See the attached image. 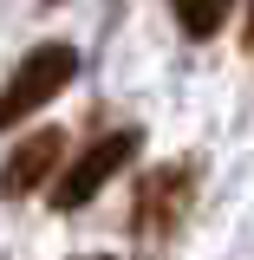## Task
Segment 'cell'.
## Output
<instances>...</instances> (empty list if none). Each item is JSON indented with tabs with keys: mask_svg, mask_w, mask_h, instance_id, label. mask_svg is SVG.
<instances>
[{
	"mask_svg": "<svg viewBox=\"0 0 254 260\" xmlns=\"http://www.w3.org/2000/svg\"><path fill=\"white\" fill-rule=\"evenodd\" d=\"M195 189H202V162L195 156L144 169V176H137V195H130V234H137V241H170L176 228L189 221Z\"/></svg>",
	"mask_w": 254,
	"mask_h": 260,
	"instance_id": "obj_1",
	"label": "cell"
},
{
	"mask_svg": "<svg viewBox=\"0 0 254 260\" xmlns=\"http://www.w3.org/2000/svg\"><path fill=\"white\" fill-rule=\"evenodd\" d=\"M78 78V52L65 46V39H46V46H33L26 59L7 72V85H0V130H20L39 111V104H52Z\"/></svg>",
	"mask_w": 254,
	"mask_h": 260,
	"instance_id": "obj_2",
	"label": "cell"
},
{
	"mask_svg": "<svg viewBox=\"0 0 254 260\" xmlns=\"http://www.w3.org/2000/svg\"><path fill=\"white\" fill-rule=\"evenodd\" d=\"M137 150H144V130H130V124L92 137V143H85L78 156H65V169L52 176V189H46V195H52V208H59V215H78L85 202H98V189H104L118 169H130Z\"/></svg>",
	"mask_w": 254,
	"mask_h": 260,
	"instance_id": "obj_3",
	"label": "cell"
},
{
	"mask_svg": "<svg viewBox=\"0 0 254 260\" xmlns=\"http://www.w3.org/2000/svg\"><path fill=\"white\" fill-rule=\"evenodd\" d=\"M59 169H65V130H59V124L26 130V137L0 156V202H26V195L52 189Z\"/></svg>",
	"mask_w": 254,
	"mask_h": 260,
	"instance_id": "obj_4",
	"label": "cell"
},
{
	"mask_svg": "<svg viewBox=\"0 0 254 260\" xmlns=\"http://www.w3.org/2000/svg\"><path fill=\"white\" fill-rule=\"evenodd\" d=\"M170 7H176V26L189 39H215L228 26V13H235V0H170Z\"/></svg>",
	"mask_w": 254,
	"mask_h": 260,
	"instance_id": "obj_5",
	"label": "cell"
},
{
	"mask_svg": "<svg viewBox=\"0 0 254 260\" xmlns=\"http://www.w3.org/2000/svg\"><path fill=\"white\" fill-rule=\"evenodd\" d=\"M241 46H254V0H248V20H241Z\"/></svg>",
	"mask_w": 254,
	"mask_h": 260,
	"instance_id": "obj_6",
	"label": "cell"
},
{
	"mask_svg": "<svg viewBox=\"0 0 254 260\" xmlns=\"http://www.w3.org/2000/svg\"><path fill=\"white\" fill-rule=\"evenodd\" d=\"M78 260H111V254H78Z\"/></svg>",
	"mask_w": 254,
	"mask_h": 260,
	"instance_id": "obj_7",
	"label": "cell"
}]
</instances>
